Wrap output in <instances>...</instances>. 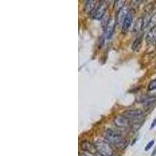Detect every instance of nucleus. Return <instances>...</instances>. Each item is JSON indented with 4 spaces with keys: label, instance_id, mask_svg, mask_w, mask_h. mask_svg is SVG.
<instances>
[{
    "label": "nucleus",
    "instance_id": "nucleus-1",
    "mask_svg": "<svg viewBox=\"0 0 156 156\" xmlns=\"http://www.w3.org/2000/svg\"><path fill=\"white\" fill-rule=\"evenodd\" d=\"M106 141H108L110 144L115 146L116 148L119 150H123L128 145V140L124 139L119 133L114 131L111 129H108L104 133Z\"/></svg>",
    "mask_w": 156,
    "mask_h": 156
},
{
    "label": "nucleus",
    "instance_id": "nucleus-2",
    "mask_svg": "<svg viewBox=\"0 0 156 156\" xmlns=\"http://www.w3.org/2000/svg\"><path fill=\"white\" fill-rule=\"evenodd\" d=\"M97 152L102 156H113L114 151L108 141L98 140L94 143Z\"/></svg>",
    "mask_w": 156,
    "mask_h": 156
},
{
    "label": "nucleus",
    "instance_id": "nucleus-3",
    "mask_svg": "<svg viewBox=\"0 0 156 156\" xmlns=\"http://www.w3.org/2000/svg\"><path fill=\"white\" fill-rule=\"evenodd\" d=\"M143 113H144L143 111L140 109H130L123 112L122 115L130 121L135 120V119H140L143 115Z\"/></svg>",
    "mask_w": 156,
    "mask_h": 156
},
{
    "label": "nucleus",
    "instance_id": "nucleus-4",
    "mask_svg": "<svg viewBox=\"0 0 156 156\" xmlns=\"http://www.w3.org/2000/svg\"><path fill=\"white\" fill-rule=\"evenodd\" d=\"M108 6V4L106 3H101L98 7L95 9L94 12L92 13V17L94 20H101L102 16L105 15L106 12V9Z\"/></svg>",
    "mask_w": 156,
    "mask_h": 156
},
{
    "label": "nucleus",
    "instance_id": "nucleus-5",
    "mask_svg": "<svg viewBox=\"0 0 156 156\" xmlns=\"http://www.w3.org/2000/svg\"><path fill=\"white\" fill-rule=\"evenodd\" d=\"M114 123L117 127L126 128L129 126V120L123 115H117L114 119Z\"/></svg>",
    "mask_w": 156,
    "mask_h": 156
},
{
    "label": "nucleus",
    "instance_id": "nucleus-6",
    "mask_svg": "<svg viewBox=\"0 0 156 156\" xmlns=\"http://www.w3.org/2000/svg\"><path fill=\"white\" fill-rule=\"evenodd\" d=\"M81 148L83 149V151H86V152L89 153V154H97V150H96L95 145L93 144H91L90 142L87 141V140H84L81 143Z\"/></svg>",
    "mask_w": 156,
    "mask_h": 156
},
{
    "label": "nucleus",
    "instance_id": "nucleus-7",
    "mask_svg": "<svg viewBox=\"0 0 156 156\" xmlns=\"http://www.w3.org/2000/svg\"><path fill=\"white\" fill-rule=\"evenodd\" d=\"M115 20L113 19H110L109 22H108V25L105 27V37L107 39H110L112 37V34H113L114 28H115Z\"/></svg>",
    "mask_w": 156,
    "mask_h": 156
},
{
    "label": "nucleus",
    "instance_id": "nucleus-8",
    "mask_svg": "<svg viewBox=\"0 0 156 156\" xmlns=\"http://www.w3.org/2000/svg\"><path fill=\"white\" fill-rule=\"evenodd\" d=\"M133 20V12L129 10V12L126 14V17L124 18V20L122 22V29L124 30H128L131 25Z\"/></svg>",
    "mask_w": 156,
    "mask_h": 156
},
{
    "label": "nucleus",
    "instance_id": "nucleus-9",
    "mask_svg": "<svg viewBox=\"0 0 156 156\" xmlns=\"http://www.w3.org/2000/svg\"><path fill=\"white\" fill-rule=\"evenodd\" d=\"M97 1L95 0H89L86 2L85 5H84V12H87V13H91V12H94L95 11L96 5H97Z\"/></svg>",
    "mask_w": 156,
    "mask_h": 156
},
{
    "label": "nucleus",
    "instance_id": "nucleus-10",
    "mask_svg": "<svg viewBox=\"0 0 156 156\" xmlns=\"http://www.w3.org/2000/svg\"><path fill=\"white\" fill-rule=\"evenodd\" d=\"M129 10L127 9V7H123L122 9H121L118 12V14H117V23H122L123 20H124V18L126 17V14L129 12Z\"/></svg>",
    "mask_w": 156,
    "mask_h": 156
},
{
    "label": "nucleus",
    "instance_id": "nucleus-11",
    "mask_svg": "<svg viewBox=\"0 0 156 156\" xmlns=\"http://www.w3.org/2000/svg\"><path fill=\"white\" fill-rule=\"evenodd\" d=\"M146 41L147 44H152L156 41V27L151 29L148 32L147 37H146Z\"/></svg>",
    "mask_w": 156,
    "mask_h": 156
},
{
    "label": "nucleus",
    "instance_id": "nucleus-12",
    "mask_svg": "<svg viewBox=\"0 0 156 156\" xmlns=\"http://www.w3.org/2000/svg\"><path fill=\"white\" fill-rule=\"evenodd\" d=\"M156 101V98L155 97H149L145 98L143 101V105L145 108H151V105L154 104Z\"/></svg>",
    "mask_w": 156,
    "mask_h": 156
},
{
    "label": "nucleus",
    "instance_id": "nucleus-13",
    "mask_svg": "<svg viewBox=\"0 0 156 156\" xmlns=\"http://www.w3.org/2000/svg\"><path fill=\"white\" fill-rule=\"evenodd\" d=\"M142 43V38L141 37H137V38L135 39V41H133V45H132V49L133 51H137L139 50V48L141 46Z\"/></svg>",
    "mask_w": 156,
    "mask_h": 156
},
{
    "label": "nucleus",
    "instance_id": "nucleus-14",
    "mask_svg": "<svg viewBox=\"0 0 156 156\" xmlns=\"http://www.w3.org/2000/svg\"><path fill=\"white\" fill-rule=\"evenodd\" d=\"M108 12H105V15L102 16V18H101V26H102L103 27H104V29H105V27H106V26L108 25V22H109L110 19L108 18Z\"/></svg>",
    "mask_w": 156,
    "mask_h": 156
},
{
    "label": "nucleus",
    "instance_id": "nucleus-15",
    "mask_svg": "<svg viewBox=\"0 0 156 156\" xmlns=\"http://www.w3.org/2000/svg\"><path fill=\"white\" fill-rule=\"evenodd\" d=\"M148 27L151 29L156 27V13H154L153 16H151V20H150V22H149Z\"/></svg>",
    "mask_w": 156,
    "mask_h": 156
},
{
    "label": "nucleus",
    "instance_id": "nucleus-16",
    "mask_svg": "<svg viewBox=\"0 0 156 156\" xmlns=\"http://www.w3.org/2000/svg\"><path fill=\"white\" fill-rule=\"evenodd\" d=\"M142 27H143V20L139 19L138 20L136 21V25H135L134 30L136 32H139L140 29H142Z\"/></svg>",
    "mask_w": 156,
    "mask_h": 156
},
{
    "label": "nucleus",
    "instance_id": "nucleus-17",
    "mask_svg": "<svg viewBox=\"0 0 156 156\" xmlns=\"http://www.w3.org/2000/svg\"><path fill=\"white\" fill-rule=\"evenodd\" d=\"M116 3H115V9L118 10L119 12L121 9L123 8V5H124V2L125 1H116Z\"/></svg>",
    "mask_w": 156,
    "mask_h": 156
},
{
    "label": "nucleus",
    "instance_id": "nucleus-18",
    "mask_svg": "<svg viewBox=\"0 0 156 156\" xmlns=\"http://www.w3.org/2000/svg\"><path fill=\"white\" fill-rule=\"evenodd\" d=\"M148 90H156V79H154V80H153L152 81L150 82L148 86Z\"/></svg>",
    "mask_w": 156,
    "mask_h": 156
},
{
    "label": "nucleus",
    "instance_id": "nucleus-19",
    "mask_svg": "<svg viewBox=\"0 0 156 156\" xmlns=\"http://www.w3.org/2000/svg\"><path fill=\"white\" fill-rule=\"evenodd\" d=\"M154 140H151V141L149 142L148 144H147V146H146L145 151H148L149 149L151 148V147H152L153 145H154Z\"/></svg>",
    "mask_w": 156,
    "mask_h": 156
},
{
    "label": "nucleus",
    "instance_id": "nucleus-20",
    "mask_svg": "<svg viewBox=\"0 0 156 156\" xmlns=\"http://www.w3.org/2000/svg\"><path fill=\"white\" fill-rule=\"evenodd\" d=\"M156 126V119H154V120H153V122H152V124L151 125V126H150V129H153V128L154 127V126Z\"/></svg>",
    "mask_w": 156,
    "mask_h": 156
},
{
    "label": "nucleus",
    "instance_id": "nucleus-21",
    "mask_svg": "<svg viewBox=\"0 0 156 156\" xmlns=\"http://www.w3.org/2000/svg\"><path fill=\"white\" fill-rule=\"evenodd\" d=\"M155 153H156V148L154 150V151H153V153H152V154H151V156H154V154H155Z\"/></svg>",
    "mask_w": 156,
    "mask_h": 156
},
{
    "label": "nucleus",
    "instance_id": "nucleus-22",
    "mask_svg": "<svg viewBox=\"0 0 156 156\" xmlns=\"http://www.w3.org/2000/svg\"><path fill=\"white\" fill-rule=\"evenodd\" d=\"M80 156H90V155H88V154H80Z\"/></svg>",
    "mask_w": 156,
    "mask_h": 156
},
{
    "label": "nucleus",
    "instance_id": "nucleus-23",
    "mask_svg": "<svg viewBox=\"0 0 156 156\" xmlns=\"http://www.w3.org/2000/svg\"><path fill=\"white\" fill-rule=\"evenodd\" d=\"M94 156H102V155H101V154H99L98 153H97L96 154H94Z\"/></svg>",
    "mask_w": 156,
    "mask_h": 156
}]
</instances>
